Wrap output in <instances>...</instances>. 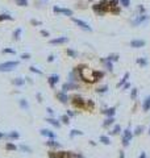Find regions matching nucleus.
Instances as JSON below:
<instances>
[{
	"label": "nucleus",
	"instance_id": "nucleus-17",
	"mask_svg": "<svg viewBox=\"0 0 150 158\" xmlns=\"http://www.w3.org/2000/svg\"><path fill=\"white\" fill-rule=\"evenodd\" d=\"M101 112H103L104 115H107L108 117H113L115 113H116V108H115V107H112V108H107V109L101 111Z\"/></svg>",
	"mask_w": 150,
	"mask_h": 158
},
{
	"label": "nucleus",
	"instance_id": "nucleus-59",
	"mask_svg": "<svg viewBox=\"0 0 150 158\" xmlns=\"http://www.w3.org/2000/svg\"><path fill=\"white\" fill-rule=\"evenodd\" d=\"M149 136H150V128H149Z\"/></svg>",
	"mask_w": 150,
	"mask_h": 158
},
{
	"label": "nucleus",
	"instance_id": "nucleus-43",
	"mask_svg": "<svg viewBox=\"0 0 150 158\" xmlns=\"http://www.w3.org/2000/svg\"><path fill=\"white\" fill-rule=\"evenodd\" d=\"M67 54L70 57H76V52H75V50H72V49H67Z\"/></svg>",
	"mask_w": 150,
	"mask_h": 158
},
{
	"label": "nucleus",
	"instance_id": "nucleus-51",
	"mask_svg": "<svg viewBox=\"0 0 150 158\" xmlns=\"http://www.w3.org/2000/svg\"><path fill=\"white\" fill-rule=\"evenodd\" d=\"M41 34L45 37H49V32H46V30H41Z\"/></svg>",
	"mask_w": 150,
	"mask_h": 158
},
{
	"label": "nucleus",
	"instance_id": "nucleus-42",
	"mask_svg": "<svg viewBox=\"0 0 150 158\" xmlns=\"http://www.w3.org/2000/svg\"><path fill=\"white\" fill-rule=\"evenodd\" d=\"M29 69H30V71H33V72H36V74H40V75H41V74H42V71H41V70H38V69H37V67H34V66H30V67H29Z\"/></svg>",
	"mask_w": 150,
	"mask_h": 158
},
{
	"label": "nucleus",
	"instance_id": "nucleus-28",
	"mask_svg": "<svg viewBox=\"0 0 150 158\" xmlns=\"http://www.w3.org/2000/svg\"><path fill=\"white\" fill-rule=\"evenodd\" d=\"M128 78H129V72H125V75H124V78L121 79V80L117 83V87H121L123 84H125L126 83V80H128Z\"/></svg>",
	"mask_w": 150,
	"mask_h": 158
},
{
	"label": "nucleus",
	"instance_id": "nucleus-22",
	"mask_svg": "<svg viewBox=\"0 0 150 158\" xmlns=\"http://www.w3.org/2000/svg\"><path fill=\"white\" fill-rule=\"evenodd\" d=\"M143 129H145V126H143V125H138V126H136V129H134V132H133V134H134V136H140V134H142Z\"/></svg>",
	"mask_w": 150,
	"mask_h": 158
},
{
	"label": "nucleus",
	"instance_id": "nucleus-10",
	"mask_svg": "<svg viewBox=\"0 0 150 158\" xmlns=\"http://www.w3.org/2000/svg\"><path fill=\"white\" fill-rule=\"evenodd\" d=\"M76 88H78V84L72 83V82H67V83H65L62 86V90L65 91V92H67L69 90H76Z\"/></svg>",
	"mask_w": 150,
	"mask_h": 158
},
{
	"label": "nucleus",
	"instance_id": "nucleus-12",
	"mask_svg": "<svg viewBox=\"0 0 150 158\" xmlns=\"http://www.w3.org/2000/svg\"><path fill=\"white\" fill-rule=\"evenodd\" d=\"M45 145H46V146H49V148H53V149H58V148H61V144H59V142H57L55 140H47L45 142Z\"/></svg>",
	"mask_w": 150,
	"mask_h": 158
},
{
	"label": "nucleus",
	"instance_id": "nucleus-9",
	"mask_svg": "<svg viewBox=\"0 0 150 158\" xmlns=\"http://www.w3.org/2000/svg\"><path fill=\"white\" fill-rule=\"evenodd\" d=\"M146 20H148V16H146V15H140V16H137L134 20L132 21V25H134V27H136V25L142 24L143 21H146Z\"/></svg>",
	"mask_w": 150,
	"mask_h": 158
},
{
	"label": "nucleus",
	"instance_id": "nucleus-21",
	"mask_svg": "<svg viewBox=\"0 0 150 158\" xmlns=\"http://www.w3.org/2000/svg\"><path fill=\"white\" fill-rule=\"evenodd\" d=\"M120 132H121V126H120L119 124H116V125L113 126V129H112V131L109 132V134H112V136H116V134H119Z\"/></svg>",
	"mask_w": 150,
	"mask_h": 158
},
{
	"label": "nucleus",
	"instance_id": "nucleus-50",
	"mask_svg": "<svg viewBox=\"0 0 150 158\" xmlns=\"http://www.w3.org/2000/svg\"><path fill=\"white\" fill-rule=\"evenodd\" d=\"M138 158H148V154H146L145 151H141V154L138 156Z\"/></svg>",
	"mask_w": 150,
	"mask_h": 158
},
{
	"label": "nucleus",
	"instance_id": "nucleus-41",
	"mask_svg": "<svg viewBox=\"0 0 150 158\" xmlns=\"http://www.w3.org/2000/svg\"><path fill=\"white\" fill-rule=\"evenodd\" d=\"M107 90H108V87L107 86H103V87H99L96 91H98L99 94H104V92H107Z\"/></svg>",
	"mask_w": 150,
	"mask_h": 158
},
{
	"label": "nucleus",
	"instance_id": "nucleus-11",
	"mask_svg": "<svg viewBox=\"0 0 150 158\" xmlns=\"http://www.w3.org/2000/svg\"><path fill=\"white\" fill-rule=\"evenodd\" d=\"M57 97H58L59 102H61V103H63V104H66V103L69 102V96L66 95L65 91H61V92L57 94Z\"/></svg>",
	"mask_w": 150,
	"mask_h": 158
},
{
	"label": "nucleus",
	"instance_id": "nucleus-3",
	"mask_svg": "<svg viewBox=\"0 0 150 158\" xmlns=\"http://www.w3.org/2000/svg\"><path fill=\"white\" fill-rule=\"evenodd\" d=\"M18 66L17 61H8V62H3L0 63V71H12L15 67Z\"/></svg>",
	"mask_w": 150,
	"mask_h": 158
},
{
	"label": "nucleus",
	"instance_id": "nucleus-32",
	"mask_svg": "<svg viewBox=\"0 0 150 158\" xmlns=\"http://www.w3.org/2000/svg\"><path fill=\"white\" fill-rule=\"evenodd\" d=\"M61 121H62L63 124H70V117L67 115H62L61 116Z\"/></svg>",
	"mask_w": 150,
	"mask_h": 158
},
{
	"label": "nucleus",
	"instance_id": "nucleus-55",
	"mask_svg": "<svg viewBox=\"0 0 150 158\" xmlns=\"http://www.w3.org/2000/svg\"><path fill=\"white\" fill-rule=\"evenodd\" d=\"M76 158H84V156L82 153H76Z\"/></svg>",
	"mask_w": 150,
	"mask_h": 158
},
{
	"label": "nucleus",
	"instance_id": "nucleus-14",
	"mask_svg": "<svg viewBox=\"0 0 150 158\" xmlns=\"http://www.w3.org/2000/svg\"><path fill=\"white\" fill-rule=\"evenodd\" d=\"M18 137H20V133L16 131H12L8 134H5V138H8V140H17Z\"/></svg>",
	"mask_w": 150,
	"mask_h": 158
},
{
	"label": "nucleus",
	"instance_id": "nucleus-31",
	"mask_svg": "<svg viewBox=\"0 0 150 158\" xmlns=\"http://www.w3.org/2000/svg\"><path fill=\"white\" fill-rule=\"evenodd\" d=\"M4 20H12V16H9L8 13H1L0 15V21H4Z\"/></svg>",
	"mask_w": 150,
	"mask_h": 158
},
{
	"label": "nucleus",
	"instance_id": "nucleus-30",
	"mask_svg": "<svg viewBox=\"0 0 150 158\" xmlns=\"http://www.w3.org/2000/svg\"><path fill=\"white\" fill-rule=\"evenodd\" d=\"M20 107L23 109H28V108H29V103H28L25 99H21L20 100Z\"/></svg>",
	"mask_w": 150,
	"mask_h": 158
},
{
	"label": "nucleus",
	"instance_id": "nucleus-37",
	"mask_svg": "<svg viewBox=\"0 0 150 158\" xmlns=\"http://www.w3.org/2000/svg\"><path fill=\"white\" fill-rule=\"evenodd\" d=\"M20 34H21V29L18 28V29H16V30H15V33H13V38H15V40H18V38H20Z\"/></svg>",
	"mask_w": 150,
	"mask_h": 158
},
{
	"label": "nucleus",
	"instance_id": "nucleus-46",
	"mask_svg": "<svg viewBox=\"0 0 150 158\" xmlns=\"http://www.w3.org/2000/svg\"><path fill=\"white\" fill-rule=\"evenodd\" d=\"M86 103H87V106L90 107V108H94V107H95V104H94V102H92V100H87Z\"/></svg>",
	"mask_w": 150,
	"mask_h": 158
},
{
	"label": "nucleus",
	"instance_id": "nucleus-35",
	"mask_svg": "<svg viewBox=\"0 0 150 158\" xmlns=\"http://www.w3.org/2000/svg\"><path fill=\"white\" fill-rule=\"evenodd\" d=\"M119 1H120V4L125 8H128L130 5V0H119Z\"/></svg>",
	"mask_w": 150,
	"mask_h": 158
},
{
	"label": "nucleus",
	"instance_id": "nucleus-49",
	"mask_svg": "<svg viewBox=\"0 0 150 158\" xmlns=\"http://www.w3.org/2000/svg\"><path fill=\"white\" fill-rule=\"evenodd\" d=\"M119 158H125V151H124V150H120V151H119Z\"/></svg>",
	"mask_w": 150,
	"mask_h": 158
},
{
	"label": "nucleus",
	"instance_id": "nucleus-45",
	"mask_svg": "<svg viewBox=\"0 0 150 158\" xmlns=\"http://www.w3.org/2000/svg\"><path fill=\"white\" fill-rule=\"evenodd\" d=\"M3 53H8V54H15V50H12V49H3Z\"/></svg>",
	"mask_w": 150,
	"mask_h": 158
},
{
	"label": "nucleus",
	"instance_id": "nucleus-27",
	"mask_svg": "<svg viewBox=\"0 0 150 158\" xmlns=\"http://www.w3.org/2000/svg\"><path fill=\"white\" fill-rule=\"evenodd\" d=\"M103 77H104V72H101V71H94V82L99 80V79L103 78Z\"/></svg>",
	"mask_w": 150,
	"mask_h": 158
},
{
	"label": "nucleus",
	"instance_id": "nucleus-38",
	"mask_svg": "<svg viewBox=\"0 0 150 158\" xmlns=\"http://www.w3.org/2000/svg\"><path fill=\"white\" fill-rule=\"evenodd\" d=\"M66 158H76V153H74V151H66Z\"/></svg>",
	"mask_w": 150,
	"mask_h": 158
},
{
	"label": "nucleus",
	"instance_id": "nucleus-25",
	"mask_svg": "<svg viewBox=\"0 0 150 158\" xmlns=\"http://www.w3.org/2000/svg\"><path fill=\"white\" fill-rule=\"evenodd\" d=\"M99 140H100V142H101V144H104V145H109L111 144V140H109L108 136H100Z\"/></svg>",
	"mask_w": 150,
	"mask_h": 158
},
{
	"label": "nucleus",
	"instance_id": "nucleus-36",
	"mask_svg": "<svg viewBox=\"0 0 150 158\" xmlns=\"http://www.w3.org/2000/svg\"><path fill=\"white\" fill-rule=\"evenodd\" d=\"M137 62H138V65H141V66L148 65V59H146V58H138V59H137Z\"/></svg>",
	"mask_w": 150,
	"mask_h": 158
},
{
	"label": "nucleus",
	"instance_id": "nucleus-13",
	"mask_svg": "<svg viewBox=\"0 0 150 158\" xmlns=\"http://www.w3.org/2000/svg\"><path fill=\"white\" fill-rule=\"evenodd\" d=\"M145 41L143 40H132L130 41V46L132 47H141V46H143L145 45Z\"/></svg>",
	"mask_w": 150,
	"mask_h": 158
},
{
	"label": "nucleus",
	"instance_id": "nucleus-58",
	"mask_svg": "<svg viewBox=\"0 0 150 158\" xmlns=\"http://www.w3.org/2000/svg\"><path fill=\"white\" fill-rule=\"evenodd\" d=\"M129 87H130L129 83H125V84H124V88H125V90H126V88H129Z\"/></svg>",
	"mask_w": 150,
	"mask_h": 158
},
{
	"label": "nucleus",
	"instance_id": "nucleus-20",
	"mask_svg": "<svg viewBox=\"0 0 150 158\" xmlns=\"http://www.w3.org/2000/svg\"><path fill=\"white\" fill-rule=\"evenodd\" d=\"M113 123H115V117H107L103 123V128H108V126H111Z\"/></svg>",
	"mask_w": 150,
	"mask_h": 158
},
{
	"label": "nucleus",
	"instance_id": "nucleus-29",
	"mask_svg": "<svg viewBox=\"0 0 150 158\" xmlns=\"http://www.w3.org/2000/svg\"><path fill=\"white\" fill-rule=\"evenodd\" d=\"M82 134H83L82 131H78V129H72V131L70 132V138L75 137V136H82Z\"/></svg>",
	"mask_w": 150,
	"mask_h": 158
},
{
	"label": "nucleus",
	"instance_id": "nucleus-1",
	"mask_svg": "<svg viewBox=\"0 0 150 158\" xmlns=\"http://www.w3.org/2000/svg\"><path fill=\"white\" fill-rule=\"evenodd\" d=\"M132 138H133V132L130 131V126H128L126 129H124L123 137H121V144H123V146H124V148L129 146V144H130V141H132Z\"/></svg>",
	"mask_w": 150,
	"mask_h": 158
},
{
	"label": "nucleus",
	"instance_id": "nucleus-18",
	"mask_svg": "<svg viewBox=\"0 0 150 158\" xmlns=\"http://www.w3.org/2000/svg\"><path fill=\"white\" fill-rule=\"evenodd\" d=\"M46 123H49V124H52L54 128H59L61 126V123L58 121V120H55V119H53V117H47L46 120H45Z\"/></svg>",
	"mask_w": 150,
	"mask_h": 158
},
{
	"label": "nucleus",
	"instance_id": "nucleus-39",
	"mask_svg": "<svg viewBox=\"0 0 150 158\" xmlns=\"http://www.w3.org/2000/svg\"><path fill=\"white\" fill-rule=\"evenodd\" d=\"M107 59H108V61H111V62H112V61H117V59H119V55H117V54H111Z\"/></svg>",
	"mask_w": 150,
	"mask_h": 158
},
{
	"label": "nucleus",
	"instance_id": "nucleus-6",
	"mask_svg": "<svg viewBox=\"0 0 150 158\" xmlns=\"http://www.w3.org/2000/svg\"><path fill=\"white\" fill-rule=\"evenodd\" d=\"M49 158H66V151L59 150V151H49L47 153Z\"/></svg>",
	"mask_w": 150,
	"mask_h": 158
},
{
	"label": "nucleus",
	"instance_id": "nucleus-4",
	"mask_svg": "<svg viewBox=\"0 0 150 158\" xmlns=\"http://www.w3.org/2000/svg\"><path fill=\"white\" fill-rule=\"evenodd\" d=\"M71 103L76 108H84V106H86V100L83 99L81 95H74V96H71Z\"/></svg>",
	"mask_w": 150,
	"mask_h": 158
},
{
	"label": "nucleus",
	"instance_id": "nucleus-5",
	"mask_svg": "<svg viewBox=\"0 0 150 158\" xmlns=\"http://www.w3.org/2000/svg\"><path fill=\"white\" fill-rule=\"evenodd\" d=\"M72 21H74V23L78 25V27H81L82 29H84V30H87V32H91L92 30L90 25H88L87 23H84L83 20H79V18H72Z\"/></svg>",
	"mask_w": 150,
	"mask_h": 158
},
{
	"label": "nucleus",
	"instance_id": "nucleus-8",
	"mask_svg": "<svg viewBox=\"0 0 150 158\" xmlns=\"http://www.w3.org/2000/svg\"><path fill=\"white\" fill-rule=\"evenodd\" d=\"M41 136H44V137H47L49 140H54V137H55V133H54L53 131H50V129H41Z\"/></svg>",
	"mask_w": 150,
	"mask_h": 158
},
{
	"label": "nucleus",
	"instance_id": "nucleus-23",
	"mask_svg": "<svg viewBox=\"0 0 150 158\" xmlns=\"http://www.w3.org/2000/svg\"><path fill=\"white\" fill-rule=\"evenodd\" d=\"M20 150H23L24 153H29V154L32 153V151H33L30 146H28V145H25V144H21V145H20Z\"/></svg>",
	"mask_w": 150,
	"mask_h": 158
},
{
	"label": "nucleus",
	"instance_id": "nucleus-54",
	"mask_svg": "<svg viewBox=\"0 0 150 158\" xmlns=\"http://www.w3.org/2000/svg\"><path fill=\"white\" fill-rule=\"evenodd\" d=\"M37 99H38V102H42V95H41V94H37Z\"/></svg>",
	"mask_w": 150,
	"mask_h": 158
},
{
	"label": "nucleus",
	"instance_id": "nucleus-24",
	"mask_svg": "<svg viewBox=\"0 0 150 158\" xmlns=\"http://www.w3.org/2000/svg\"><path fill=\"white\" fill-rule=\"evenodd\" d=\"M5 149L9 151H15V150H17V146H16L15 144H12V142H7V144H5Z\"/></svg>",
	"mask_w": 150,
	"mask_h": 158
},
{
	"label": "nucleus",
	"instance_id": "nucleus-44",
	"mask_svg": "<svg viewBox=\"0 0 150 158\" xmlns=\"http://www.w3.org/2000/svg\"><path fill=\"white\" fill-rule=\"evenodd\" d=\"M138 12H140V15H145V8H143V5H138Z\"/></svg>",
	"mask_w": 150,
	"mask_h": 158
},
{
	"label": "nucleus",
	"instance_id": "nucleus-56",
	"mask_svg": "<svg viewBox=\"0 0 150 158\" xmlns=\"http://www.w3.org/2000/svg\"><path fill=\"white\" fill-rule=\"evenodd\" d=\"M53 59H54V55H49V57H47V61H49V62H52Z\"/></svg>",
	"mask_w": 150,
	"mask_h": 158
},
{
	"label": "nucleus",
	"instance_id": "nucleus-40",
	"mask_svg": "<svg viewBox=\"0 0 150 158\" xmlns=\"http://www.w3.org/2000/svg\"><path fill=\"white\" fill-rule=\"evenodd\" d=\"M137 94H138V91H137V88H133V90H132V92H130V97H132V99L134 100L136 97H137Z\"/></svg>",
	"mask_w": 150,
	"mask_h": 158
},
{
	"label": "nucleus",
	"instance_id": "nucleus-19",
	"mask_svg": "<svg viewBox=\"0 0 150 158\" xmlns=\"http://www.w3.org/2000/svg\"><path fill=\"white\" fill-rule=\"evenodd\" d=\"M65 42H67V38H66V37H58V38L50 40V44H53V45H57V44H65Z\"/></svg>",
	"mask_w": 150,
	"mask_h": 158
},
{
	"label": "nucleus",
	"instance_id": "nucleus-33",
	"mask_svg": "<svg viewBox=\"0 0 150 158\" xmlns=\"http://www.w3.org/2000/svg\"><path fill=\"white\" fill-rule=\"evenodd\" d=\"M103 62H104V65L107 66L108 70H111V71L113 70V66H112V63H111V61H108V59H103Z\"/></svg>",
	"mask_w": 150,
	"mask_h": 158
},
{
	"label": "nucleus",
	"instance_id": "nucleus-2",
	"mask_svg": "<svg viewBox=\"0 0 150 158\" xmlns=\"http://www.w3.org/2000/svg\"><path fill=\"white\" fill-rule=\"evenodd\" d=\"M108 8H109V5H108V1H107V0H101L100 3H98V4L92 5V9H94V11L96 12L98 15H104L105 12L108 11Z\"/></svg>",
	"mask_w": 150,
	"mask_h": 158
},
{
	"label": "nucleus",
	"instance_id": "nucleus-34",
	"mask_svg": "<svg viewBox=\"0 0 150 158\" xmlns=\"http://www.w3.org/2000/svg\"><path fill=\"white\" fill-rule=\"evenodd\" d=\"M16 3H17V5H20V7H27L28 5V0H16Z\"/></svg>",
	"mask_w": 150,
	"mask_h": 158
},
{
	"label": "nucleus",
	"instance_id": "nucleus-16",
	"mask_svg": "<svg viewBox=\"0 0 150 158\" xmlns=\"http://www.w3.org/2000/svg\"><path fill=\"white\" fill-rule=\"evenodd\" d=\"M58 80H59V75H57V74H53V75H50V77H49V84L52 87L55 86V83Z\"/></svg>",
	"mask_w": 150,
	"mask_h": 158
},
{
	"label": "nucleus",
	"instance_id": "nucleus-26",
	"mask_svg": "<svg viewBox=\"0 0 150 158\" xmlns=\"http://www.w3.org/2000/svg\"><path fill=\"white\" fill-rule=\"evenodd\" d=\"M12 83H13L15 86H23V84L25 83V80H24L23 78H16V79L12 80Z\"/></svg>",
	"mask_w": 150,
	"mask_h": 158
},
{
	"label": "nucleus",
	"instance_id": "nucleus-52",
	"mask_svg": "<svg viewBox=\"0 0 150 158\" xmlns=\"http://www.w3.org/2000/svg\"><path fill=\"white\" fill-rule=\"evenodd\" d=\"M30 23L33 24V25H41V21H37V20H32Z\"/></svg>",
	"mask_w": 150,
	"mask_h": 158
},
{
	"label": "nucleus",
	"instance_id": "nucleus-47",
	"mask_svg": "<svg viewBox=\"0 0 150 158\" xmlns=\"http://www.w3.org/2000/svg\"><path fill=\"white\" fill-rule=\"evenodd\" d=\"M21 58H23V59H29L30 58V54H28V53H24V54H21Z\"/></svg>",
	"mask_w": 150,
	"mask_h": 158
},
{
	"label": "nucleus",
	"instance_id": "nucleus-7",
	"mask_svg": "<svg viewBox=\"0 0 150 158\" xmlns=\"http://www.w3.org/2000/svg\"><path fill=\"white\" fill-rule=\"evenodd\" d=\"M53 11L55 12V13H63V15H66V16H72V11L71 9H67V8H59V7H54L53 8Z\"/></svg>",
	"mask_w": 150,
	"mask_h": 158
},
{
	"label": "nucleus",
	"instance_id": "nucleus-48",
	"mask_svg": "<svg viewBox=\"0 0 150 158\" xmlns=\"http://www.w3.org/2000/svg\"><path fill=\"white\" fill-rule=\"evenodd\" d=\"M66 115H67L69 117H74V116H75V113L72 112V111H70V109H69V111H67V113H66Z\"/></svg>",
	"mask_w": 150,
	"mask_h": 158
},
{
	"label": "nucleus",
	"instance_id": "nucleus-53",
	"mask_svg": "<svg viewBox=\"0 0 150 158\" xmlns=\"http://www.w3.org/2000/svg\"><path fill=\"white\" fill-rule=\"evenodd\" d=\"M46 111H47V113H49V115H53V113H54V111H53L52 108H49V107H47Z\"/></svg>",
	"mask_w": 150,
	"mask_h": 158
},
{
	"label": "nucleus",
	"instance_id": "nucleus-15",
	"mask_svg": "<svg viewBox=\"0 0 150 158\" xmlns=\"http://www.w3.org/2000/svg\"><path fill=\"white\" fill-rule=\"evenodd\" d=\"M142 109H143V112H148V111L150 109V95H149V96H146L145 100H143V103H142Z\"/></svg>",
	"mask_w": 150,
	"mask_h": 158
},
{
	"label": "nucleus",
	"instance_id": "nucleus-57",
	"mask_svg": "<svg viewBox=\"0 0 150 158\" xmlns=\"http://www.w3.org/2000/svg\"><path fill=\"white\" fill-rule=\"evenodd\" d=\"M5 137V134L3 133V132H0V140H1V138H4Z\"/></svg>",
	"mask_w": 150,
	"mask_h": 158
}]
</instances>
